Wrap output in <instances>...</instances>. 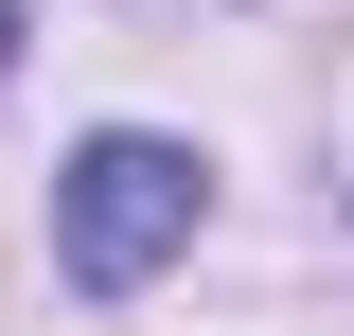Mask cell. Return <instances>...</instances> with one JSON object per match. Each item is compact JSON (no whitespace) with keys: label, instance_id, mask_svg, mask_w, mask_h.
Masks as SVG:
<instances>
[{"label":"cell","instance_id":"obj_2","mask_svg":"<svg viewBox=\"0 0 354 336\" xmlns=\"http://www.w3.org/2000/svg\"><path fill=\"white\" fill-rule=\"evenodd\" d=\"M0 71H18V0H0Z\"/></svg>","mask_w":354,"mask_h":336},{"label":"cell","instance_id":"obj_1","mask_svg":"<svg viewBox=\"0 0 354 336\" xmlns=\"http://www.w3.org/2000/svg\"><path fill=\"white\" fill-rule=\"evenodd\" d=\"M195 212H213V160H195V142L106 124V142H71V177H53V265H71L88 301H124V283H160V265L195 248Z\"/></svg>","mask_w":354,"mask_h":336}]
</instances>
